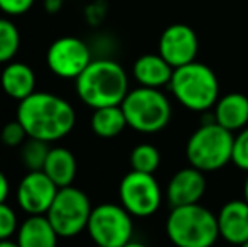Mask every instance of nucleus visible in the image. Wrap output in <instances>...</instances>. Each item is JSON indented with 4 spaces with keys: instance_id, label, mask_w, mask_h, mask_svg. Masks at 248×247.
Instances as JSON below:
<instances>
[{
    "instance_id": "nucleus-1",
    "label": "nucleus",
    "mask_w": 248,
    "mask_h": 247,
    "mask_svg": "<svg viewBox=\"0 0 248 247\" xmlns=\"http://www.w3.org/2000/svg\"><path fill=\"white\" fill-rule=\"evenodd\" d=\"M16 119L24 125L29 137L51 144L73 131L76 112L62 97L49 92H34L19 102Z\"/></svg>"
},
{
    "instance_id": "nucleus-2",
    "label": "nucleus",
    "mask_w": 248,
    "mask_h": 247,
    "mask_svg": "<svg viewBox=\"0 0 248 247\" xmlns=\"http://www.w3.org/2000/svg\"><path fill=\"white\" fill-rule=\"evenodd\" d=\"M79 100L90 109L122 105L128 88L127 71L120 63L98 58L86 66V69L75 80Z\"/></svg>"
},
{
    "instance_id": "nucleus-3",
    "label": "nucleus",
    "mask_w": 248,
    "mask_h": 247,
    "mask_svg": "<svg viewBox=\"0 0 248 247\" xmlns=\"http://www.w3.org/2000/svg\"><path fill=\"white\" fill-rule=\"evenodd\" d=\"M169 90L191 112H208L219 99V80L208 65L193 61L174 68Z\"/></svg>"
},
{
    "instance_id": "nucleus-4",
    "label": "nucleus",
    "mask_w": 248,
    "mask_h": 247,
    "mask_svg": "<svg viewBox=\"0 0 248 247\" xmlns=\"http://www.w3.org/2000/svg\"><path fill=\"white\" fill-rule=\"evenodd\" d=\"M166 234L176 247H213L219 239L218 218L199 203L172 207Z\"/></svg>"
},
{
    "instance_id": "nucleus-5",
    "label": "nucleus",
    "mask_w": 248,
    "mask_h": 247,
    "mask_svg": "<svg viewBox=\"0 0 248 247\" xmlns=\"http://www.w3.org/2000/svg\"><path fill=\"white\" fill-rule=\"evenodd\" d=\"M235 135L216 122H202L186 142L189 166L202 173H215L232 163Z\"/></svg>"
},
{
    "instance_id": "nucleus-6",
    "label": "nucleus",
    "mask_w": 248,
    "mask_h": 247,
    "mask_svg": "<svg viewBox=\"0 0 248 247\" xmlns=\"http://www.w3.org/2000/svg\"><path fill=\"white\" fill-rule=\"evenodd\" d=\"M125 119L130 129L140 134H155L169 125L172 105L160 88L137 86L122 102Z\"/></svg>"
},
{
    "instance_id": "nucleus-7",
    "label": "nucleus",
    "mask_w": 248,
    "mask_h": 247,
    "mask_svg": "<svg viewBox=\"0 0 248 247\" xmlns=\"http://www.w3.org/2000/svg\"><path fill=\"white\" fill-rule=\"evenodd\" d=\"M92 210L93 207L88 195L71 185L59 188L46 217L59 237L71 239L86 231Z\"/></svg>"
},
{
    "instance_id": "nucleus-8",
    "label": "nucleus",
    "mask_w": 248,
    "mask_h": 247,
    "mask_svg": "<svg viewBox=\"0 0 248 247\" xmlns=\"http://www.w3.org/2000/svg\"><path fill=\"white\" fill-rule=\"evenodd\" d=\"M86 231L98 247H124L132 241L134 222L122 205L101 203L93 207Z\"/></svg>"
},
{
    "instance_id": "nucleus-9",
    "label": "nucleus",
    "mask_w": 248,
    "mask_h": 247,
    "mask_svg": "<svg viewBox=\"0 0 248 247\" xmlns=\"http://www.w3.org/2000/svg\"><path fill=\"white\" fill-rule=\"evenodd\" d=\"M118 197L122 207L139 218L152 217L162 205V190L155 176L134 169L122 178Z\"/></svg>"
},
{
    "instance_id": "nucleus-10",
    "label": "nucleus",
    "mask_w": 248,
    "mask_h": 247,
    "mask_svg": "<svg viewBox=\"0 0 248 247\" xmlns=\"http://www.w3.org/2000/svg\"><path fill=\"white\" fill-rule=\"evenodd\" d=\"M93 61L92 49L83 39L64 36L47 48L46 65L52 75L62 80H76Z\"/></svg>"
},
{
    "instance_id": "nucleus-11",
    "label": "nucleus",
    "mask_w": 248,
    "mask_h": 247,
    "mask_svg": "<svg viewBox=\"0 0 248 247\" xmlns=\"http://www.w3.org/2000/svg\"><path fill=\"white\" fill-rule=\"evenodd\" d=\"M59 186L41 169L27 171L17 185V205L27 215H46L51 208Z\"/></svg>"
},
{
    "instance_id": "nucleus-12",
    "label": "nucleus",
    "mask_w": 248,
    "mask_h": 247,
    "mask_svg": "<svg viewBox=\"0 0 248 247\" xmlns=\"http://www.w3.org/2000/svg\"><path fill=\"white\" fill-rule=\"evenodd\" d=\"M199 41L194 29L187 24H172L159 37V54L172 68L196 61Z\"/></svg>"
},
{
    "instance_id": "nucleus-13",
    "label": "nucleus",
    "mask_w": 248,
    "mask_h": 247,
    "mask_svg": "<svg viewBox=\"0 0 248 247\" xmlns=\"http://www.w3.org/2000/svg\"><path fill=\"white\" fill-rule=\"evenodd\" d=\"M206 176L202 171L193 168H183L169 180L166 190L167 201L170 207H184V205L199 203L202 195L206 193Z\"/></svg>"
},
{
    "instance_id": "nucleus-14",
    "label": "nucleus",
    "mask_w": 248,
    "mask_h": 247,
    "mask_svg": "<svg viewBox=\"0 0 248 247\" xmlns=\"http://www.w3.org/2000/svg\"><path fill=\"white\" fill-rule=\"evenodd\" d=\"M216 218L223 241L232 246H242L248 241V201L245 198L226 201Z\"/></svg>"
},
{
    "instance_id": "nucleus-15",
    "label": "nucleus",
    "mask_w": 248,
    "mask_h": 247,
    "mask_svg": "<svg viewBox=\"0 0 248 247\" xmlns=\"http://www.w3.org/2000/svg\"><path fill=\"white\" fill-rule=\"evenodd\" d=\"M0 88L7 97L20 102L36 92V73L26 63H7L0 73Z\"/></svg>"
},
{
    "instance_id": "nucleus-16",
    "label": "nucleus",
    "mask_w": 248,
    "mask_h": 247,
    "mask_svg": "<svg viewBox=\"0 0 248 247\" xmlns=\"http://www.w3.org/2000/svg\"><path fill=\"white\" fill-rule=\"evenodd\" d=\"M215 122L230 132H238L248 125V97L233 92L219 97L213 107Z\"/></svg>"
},
{
    "instance_id": "nucleus-17",
    "label": "nucleus",
    "mask_w": 248,
    "mask_h": 247,
    "mask_svg": "<svg viewBox=\"0 0 248 247\" xmlns=\"http://www.w3.org/2000/svg\"><path fill=\"white\" fill-rule=\"evenodd\" d=\"M172 73L174 68L159 53L142 54L132 66V75H134L135 82L140 86H149V88L169 86Z\"/></svg>"
},
{
    "instance_id": "nucleus-18",
    "label": "nucleus",
    "mask_w": 248,
    "mask_h": 247,
    "mask_svg": "<svg viewBox=\"0 0 248 247\" xmlns=\"http://www.w3.org/2000/svg\"><path fill=\"white\" fill-rule=\"evenodd\" d=\"M58 239V232L46 215H29L16 234L19 247H56Z\"/></svg>"
},
{
    "instance_id": "nucleus-19",
    "label": "nucleus",
    "mask_w": 248,
    "mask_h": 247,
    "mask_svg": "<svg viewBox=\"0 0 248 247\" xmlns=\"http://www.w3.org/2000/svg\"><path fill=\"white\" fill-rule=\"evenodd\" d=\"M43 171L59 188L71 186L76 178V171H78L75 154L66 148H59V146L51 148Z\"/></svg>"
},
{
    "instance_id": "nucleus-20",
    "label": "nucleus",
    "mask_w": 248,
    "mask_h": 247,
    "mask_svg": "<svg viewBox=\"0 0 248 247\" xmlns=\"http://www.w3.org/2000/svg\"><path fill=\"white\" fill-rule=\"evenodd\" d=\"M90 125H92V131L101 139L117 137L125 131V127H128L122 105L95 109L92 114Z\"/></svg>"
},
{
    "instance_id": "nucleus-21",
    "label": "nucleus",
    "mask_w": 248,
    "mask_h": 247,
    "mask_svg": "<svg viewBox=\"0 0 248 247\" xmlns=\"http://www.w3.org/2000/svg\"><path fill=\"white\" fill-rule=\"evenodd\" d=\"M19 149L20 163L26 166L27 171H41L46 165L47 154L51 151L49 142L39 141L34 137H27Z\"/></svg>"
},
{
    "instance_id": "nucleus-22",
    "label": "nucleus",
    "mask_w": 248,
    "mask_h": 247,
    "mask_svg": "<svg viewBox=\"0 0 248 247\" xmlns=\"http://www.w3.org/2000/svg\"><path fill=\"white\" fill-rule=\"evenodd\" d=\"M20 48V33L7 17H0V65H7L16 58Z\"/></svg>"
},
{
    "instance_id": "nucleus-23",
    "label": "nucleus",
    "mask_w": 248,
    "mask_h": 247,
    "mask_svg": "<svg viewBox=\"0 0 248 247\" xmlns=\"http://www.w3.org/2000/svg\"><path fill=\"white\" fill-rule=\"evenodd\" d=\"M130 166L134 171L150 173V175H154L160 166L159 149L152 144H147V142L135 146L130 152Z\"/></svg>"
},
{
    "instance_id": "nucleus-24",
    "label": "nucleus",
    "mask_w": 248,
    "mask_h": 247,
    "mask_svg": "<svg viewBox=\"0 0 248 247\" xmlns=\"http://www.w3.org/2000/svg\"><path fill=\"white\" fill-rule=\"evenodd\" d=\"M232 163L238 169L248 173V125L236 132L235 141H233Z\"/></svg>"
},
{
    "instance_id": "nucleus-25",
    "label": "nucleus",
    "mask_w": 248,
    "mask_h": 247,
    "mask_svg": "<svg viewBox=\"0 0 248 247\" xmlns=\"http://www.w3.org/2000/svg\"><path fill=\"white\" fill-rule=\"evenodd\" d=\"M29 137L24 129V125L19 120H12V122H7L3 125L2 132H0V139H2V144L7 148H20V146L26 142V139Z\"/></svg>"
},
{
    "instance_id": "nucleus-26",
    "label": "nucleus",
    "mask_w": 248,
    "mask_h": 247,
    "mask_svg": "<svg viewBox=\"0 0 248 247\" xmlns=\"http://www.w3.org/2000/svg\"><path fill=\"white\" fill-rule=\"evenodd\" d=\"M19 220H17V214L14 212L12 207L3 201L0 203V241H9L12 235L17 234L19 231Z\"/></svg>"
},
{
    "instance_id": "nucleus-27",
    "label": "nucleus",
    "mask_w": 248,
    "mask_h": 247,
    "mask_svg": "<svg viewBox=\"0 0 248 247\" xmlns=\"http://www.w3.org/2000/svg\"><path fill=\"white\" fill-rule=\"evenodd\" d=\"M36 0H0V10L9 17L24 16L32 9Z\"/></svg>"
},
{
    "instance_id": "nucleus-28",
    "label": "nucleus",
    "mask_w": 248,
    "mask_h": 247,
    "mask_svg": "<svg viewBox=\"0 0 248 247\" xmlns=\"http://www.w3.org/2000/svg\"><path fill=\"white\" fill-rule=\"evenodd\" d=\"M105 16H107V3L103 0H95L92 2L85 10V17L88 20V24L92 26H98V24L103 22Z\"/></svg>"
},
{
    "instance_id": "nucleus-29",
    "label": "nucleus",
    "mask_w": 248,
    "mask_h": 247,
    "mask_svg": "<svg viewBox=\"0 0 248 247\" xmlns=\"http://www.w3.org/2000/svg\"><path fill=\"white\" fill-rule=\"evenodd\" d=\"M62 5H64V0H44L43 2L44 10H46L47 14H51V16L61 12Z\"/></svg>"
},
{
    "instance_id": "nucleus-30",
    "label": "nucleus",
    "mask_w": 248,
    "mask_h": 247,
    "mask_svg": "<svg viewBox=\"0 0 248 247\" xmlns=\"http://www.w3.org/2000/svg\"><path fill=\"white\" fill-rule=\"evenodd\" d=\"M9 191H10V185H9V180H7L5 173L0 169V203L7 200L9 197Z\"/></svg>"
},
{
    "instance_id": "nucleus-31",
    "label": "nucleus",
    "mask_w": 248,
    "mask_h": 247,
    "mask_svg": "<svg viewBox=\"0 0 248 247\" xmlns=\"http://www.w3.org/2000/svg\"><path fill=\"white\" fill-rule=\"evenodd\" d=\"M0 247H19L16 241H12V239H9V241H0Z\"/></svg>"
},
{
    "instance_id": "nucleus-32",
    "label": "nucleus",
    "mask_w": 248,
    "mask_h": 247,
    "mask_svg": "<svg viewBox=\"0 0 248 247\" xmlns=\"http://www.w3.org/2000/svg\"><path fill=\"white\" fill-rule=\"evenodd\" d=\"M124 247H149V246L142 244V242H137V241H130V242H127Z\"/></svg>"
},
{
    "instance_id": "nucleus-33",
    "label": "nucleus",
    "mask_w": 248,
    "mask_h": 247,
    "mask_svg": "<svg viewBox=\"0 0 248 247\" xmlns=\"http://www.w3.org/2000/svg\"><path fill=\"white\" fill-rule=\"evenodd\" d=\"M243 198L248 201V176H247V180H245V185H243Z\"/></svg>"
},
{
    "instance_id": "nucleus-34",
    "label": "nucleus",
    "mask_w": 248,
    "mask_h": 247,
    "mask_svg": "<svg viewBox=\"0 0 248 247\" xmlns=\"http://www.w3.org/2000/svg\"><path fill=\"white\" fill-rule=\"evenodd\" d=\"M238 247H248V241H247V242H243V244H242V246H238Z\"/></svg>"
},
{
    "instance_id": "nucleus-35",
    "label": "nucleus",
    "mask_w": 248,
    "mask_h": 247,
    "mask_svg": "<svg viewBox=\"0 0 248 247\" xmlns=\"http://www.w3.org/2000/svg\"><path fill=\"white\" fill-rule=\"evenodd\" d=\"M96 247H98V246H96Z\"/></svg>"
}]
</instances>
